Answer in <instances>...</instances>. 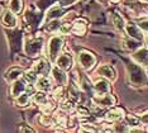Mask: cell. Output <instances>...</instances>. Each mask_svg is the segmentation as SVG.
<instances>
[{"label": "cell", "mask_w": 148, "mask_h": 133, "mask_svg": "<svg viewBox=\"0 0 148 133\" xmlns=\"http://www.w3.org/2000/svg\"><path fill=\"white\" fill-rule=\"evenodd\" d=\"M80 132H96V129L89 127V124H82L81 128H80Z\"/></svg>", "instance_id": "33"}, {"label": "cell", "mask_w": 148, "mask_h": 133, "mask_svg": "<svg viewBox=\"0 0 148 133\" xmlns=\"http://www.w3.org/2000/svg\"><path fill=\"white\" fill-rule=\"evenodd\" d=\"M140 1H143V3H147V0H140Z\"/></svg>", "instance_id": "35"}, {"label": "cell", "mask_w": 148, "mask_h": 133, "mask_svg": "<svg viewBox=\"0 0 148 133\" xmlns=\"http://www.w3.org/2000/svg\"><path fill=\"white\" fill-rule=\"evenodd\" d=\"M113 19H114V24H115V27L118 29H123L124 28V20L120 15H118L116 13L113 15Z\"/></svg>", "instance_id": "25"}, {"label": "cell", "mask_w": 148, "mask_h": 133, "mask_svg": "<svg viewBox=\"0 0 148 133\" xmlns=\"http://www.w3.org/2000/svg\"><path fill=\"white\" fill-rule=\"evenodd\" d=\"M23 75V70L21 69H10L9 71H6V74H5V80L6 81H14L16 79H19Z\"/></svg>", "instance_id": "18"}, {"label": "cell", "mask_w": 148, "mask_h": 133, "mask_svg": "<svg viewBox=\"0 0 148 133\" xmlns=\"http://www.w3.org/2000/svg\"><path fill=\"white\" fill-rule=\"evenodd\" d=\"M62 15H63V9L58 8V6L51 8L48 10V13H47V18L48 19H58V18H61Z\"/></svg>", "instance_id": "20"}, {"label": "cell", "mask_w": 148, "mask_h": 133, "mask_svg": "<svg viewBox=\"0 0 148 133\" xmlns=\"http://www.w3.org/2000/svg\"><path fill=\"white\" fill-rule=\"evenodd\" d=\"M31 99H29V94L27 93H22L16 96V105L18 107H27L29 104Z\"/></svg>", "instance_id": "21"}, {"label": "cell", "mask_w": 148, "mask_h": 133, "mask_svg": "<svg viewBox=\"0 0 148 133\" xmlns=\"http://www.w3.org/2000/svg\"><path fill=\"white\" fill-rule=\"evenodd\" d=\"M41 122L45 125H52L55 122H53V119L51 118V115H48V114H46V115H43V117L41 118Z\"/></svg>", "instance_id": "31"}, {"label": "cell", "mask_w": 148, "mask_h": 133, "mask_svg": "<svg viewBox=\"0 0 148 133\" xmlns=\"http://www.w3.org/2000/svg\"><path fill=\"white\" fill-rule=\"evenodd\" d=\"M112 1H119V0H112Z\"/></svg>", "instance_id": "36"}, {"label": "cell", "mask_w": 148, "mask_h": 133, "mask_svg": "<svg viewBox=\"0 0 148 133\" xmlns=\"http://www.w3.org/2000/svg\"><path fill=\"white\" fill-rule=\"evenodd\" d=\"M79 62L84 70H90L95 65L96 59L92 53L87 52V51H81L79 53Z\"/></svg>", "instance_id": "3"}, {"label": "cell", "mask_w": 148, "mask_h": 133, "mask_svg": "<svg viewBox=\"0 0 148 133\" xmlns=\"http://www.w3.org/2000/svg\"><path fill=\"white\" fill-rule=\"evenodd\" d=\"M94 89H95V93L97 95H104V94H108L110 91V84L108 83L105 79H100L95 83Z\"/></svg>", "instance_id": "10"}, {"label": "cell", "mask_w": 148, "mask_h": 133, "mask_svg": "<svg viewBox=\"0 0 148 133\" xmlns=\"http://www.w3.org/2000/svg\"><path fill=\"white\" fill-rule=\"evenodd\" d=\"M19 132H34L31 127H19Z\"/></svg>", "instance_id": "34"}, {"label": "cell", "mask_w": 148, "mask_h": 133, "mask_svg": "<svg viewBox=\"0 0 148 133\" xmlns=\"http://www.w3.org/2000/svg\"><path fill=\"white\" fill-rule=\"evenodd\" d=\"M62 23L60 22L58 19H53L51 23H49V25L47 27V30H49V32H53V30H58L60 27H61Z\"/></svg>", "instance_id": "26"}, {"label": "cell", "mask_w": 148, "mask_h": 133, "mask_svg": "<svg viewBox=\"0 0 148 133\" xmlns=\"http://www.w3.org/2000/svg\"><path fill=\"white\" fill-rule=\"evenodd\" d=\"M27 19H28L29 24L37 25V24H39V22H41V15L37 14V13H31L28 10V12H27Z\"/></svg>", "instance_id": "23"}, {"label": "cell", "mask_w": 148, "mask_h": 133, "mask_svg": "<svg viewBox=\"0 0 148 133\" xmlns=\"http://www.w3.org/2000/svg\"><path fill=\"white\" fill-rule=\"evenodd\" d=\"M52 75H53V79H55L60 85H65L67 83L66 74L63 72V70H61L60 67H55V69L52 70Z\"/></svg>", "instance_id": "16"}, {"label": "cell", "mask_w": 148, "mask_h": 133, "mask_svg": "<svg viewBox=\"0 0 148 133\" xmlns=\"http://www.w3.org/2000/svg\"><path fill=\"white\" fill-rule=\"evenodd\" d=\"M42 47H43V38H33V39H28L25 42L24 50L28 56L34 57L41 53Z\"/></svg>", "instance_id": "1"}, {"label": "cell", "mask_w": 148, "mask_h": 133, "mask_svg": "<svg viewBox=\"0 0 148 133\" xmlns=\"http://www.w3.org/2000/svg\"><path fill=\"white\" fill-rule=\"evenodd\" d=\"M56 65L61 70H70L72 67V57L70 54H61V56L56 57Z\"/></svg>", "instance_id": "8"}, {"label": "cell", "mask_w": 148, "mask_h": 133, "mask_svg": "<svg viewBox=\"0 0 148 133\" xmlns=\"http://www.w3.org/2000/svg\"><path fill=\"white\" fill-rule=\"evenodd\" d=\"M9 6H10L12 13H14V14H19V13L22 12V8H23L22 0H10Z\"/></svg>", "instance_id": "22"}, {"label": "cell", "mask_w": 148, "mask_h": 133, "mask_svg": "<svg viewBox=\"0 0 148 133\" xmlns=\"http://www.w3.org/2000/svg\"><path fill=\"white\" fill-rule=\"evenodd\" d=\"M125 30H127L128 34H129V37H132V38L137 39V41H142L143 37H144L142 30L139 29V27L136 25L134 23H128L125 25Z\"/></svg>", "instance_id": "9"}, {"label": "cell", "mask_w": 148, "mask_h": 133, "mask_svg": "<svg viewBox=\"0 0 148 133\" xmlns=\"http://www.w3.org/2000/svg\"><path fill=\"white\" fill-rule=\"evenodd\" d=\"M24 90H25V83H24V80H22V79L14 80V84L12 85V89H10L12 96L16 98L19 94L24 93Z\"/></svg>", "instance_id": "11"}, {"label": "cell", "mask_w": 148, "mask_h": 133, "mask_svg": "<svg viewBox=\"0 0 148 133\" xmlns=\"http://www.w3.org/2000/svg\"><path fill=\"white\" fill-rule=\"evenodd\" d=\"M34 84H36V88L41 91H49L52 88L51 81L47 79V76H42V77H39V79H37Z\"/></svg>", "instance_id": "15"}, {"label": "cell", "mask_w": 148, "mask_h": 133, "mask_svg": "<svg viewBox=\"0 0 148 133\" xmlns=\"http://www.w3.org/2000/svg\"><path fill=\"white\" fill-rule=\"evenodd\" d=\"M47 100H48V99H47L46 94H43V93H37L34 95V101L37 104H39V105H43Z\"/></svg>", "instance_id": "27"}, {"label": "cell", "mask_w": 148, "mask_h": 133, "mask_svg": "<svg viewBox=\"0 0 148 133\" xmlns=\"http://www.w3.org/2000/svg\"><path fill=\"white\" fill-rule=\"evenodd\" d=\"M133 59L136 60L139 65H142V66L146 67L147 66V48L146 47L137 50L136 52H134V54H133Z\"/></svg>", "instance_id": "13"}, {"label": "cell", "mask_w": 148, "mask_h": 133, "mask_svg": "<svg viewBox=\"0 0 148 133\" xmlns=\"http://www.w3.org/2000/svg\"><path fill=\"white\" fill-rule=\"evenodd\" d=\"M34 71L37 75H42V76H48L49 71H51V65L45 59H41L34 63Z\"/></svg>", "instance_id": "6"}, {"label": "cell", "mask_w": 148, "mask_h": 133, "mask_svg": "<svg viewBox=\"0 0 148 133\" xmlns=\"http://www.w3.org/2000/svg\"><path fill=\"white\" fill-rule=\"evenodd\" d=\"M62 44H63V39L58 36H55L49 39V43H48V53H49V57L51 60L55 61L56 57L58 56L60 51L62 48Z\"/></svg>", "instance_id": "2"}, {"label": "cell", "mask_w": 148, "mask_h": 133, "mask_svg": "<svg viewBox=\"0 0 148 133\" xmlns=\"http://www.w3.org/2000/svg\"><path fill=\"white\" fill-rule=\"evenodd\" d=\"M8 39L9 44L12 47V51H19L21 50V44H22V33L19 30H14V32H9L8 33Z\"/></svg>", "instance_id": "5"}, {"label": "cell", "mask_w": 148, "mask_h": 133, "mask_svg": "<svg viewBox=\"0 0 148 133\" xmlns=\"http://www.w3.org/2000/svg\"><path fill=\"white\" fill-rule=\"evenodd\" d=\"M94 103L96 105H101V107H113L115 104V99L113 95H110L109 93L104 94V95H97L92 99Z\"/></svg>", "instance_id": "7"}, {"label": "cell", "mask_w": 148, "mask_h": 133, "mask_svg": "<svg viewBox=\"0 0 148 133\" xmlns=\"http://www.w3.org/2000/svg\"><path fill=\"white\" fill-rule=\"evenodd\" d=\"M24 79L28 81V83H36V80L38 79V77H37V72L34 70L28 71V72H25V75H24Z\"/></svg>", "instance_id": "28"}, {"label": "cell", "mask_w": 148, "mask_h": 133, "mask_svg": "<svg viewBox=\"0 0 148 133\" xmlns=\"http://www.w3.org/2000/svg\"><path fill=\"white\" fill-rule=\"evenodd\" d=\"M86 32V24L84 20H76L75 24L72 27V33L77 36H82Z\"/></svg>", "instance_id": "19"}, {"label": "cell", "mask_w": 148, "mask_h": 133, "mask_svg": "<svg viewBox=\"0 0 148 133\" xmlns=\"http://www.w3.org/2000/svg\"><path fill=\"white\" fill-rule=\"evenodd\" d=\"M124 115V112L123 109L120 108H115V109H112V110H109L105 115V119L109 122H114V121H120V119L123 118Z\"/></svg>", "instance_id": "14"}, {"label": "cell", "mask_w": 148, "mask_h": 133, "mask_svg": "<svg viewBox=\"0 0 148 133\" xmlns=\"http://www.w3.org/2000/svg\"><path fill=\"white\" fill-rule=\"evenodd\" d=\"M137 47H138V43L134 42V41H129V39L124 41V48H127V50H134V48H137Z\"/></svg>", "instance_id": "30"}, {"label": "cell", "mask_w": 148, "mask_h": 133, "mask_svg": "<svg viewBox=\"0 0 148 133\" xmlns=\"http://www.w3.org/2000/svg\"><path fill=\"white\" fill-rule=\"evenodd\" d=\"M63 91H65V90H63V88L58 85V88H57L55 90V93H53V96H55L57 100H60V99L63 98Z\"/></svg>", "instance_id": "32"}, {"label": "cell", "mask_w": 148, "mask_h": 133, "mask_svg": "<svg viewBox=\"0 0 148 133\" xmlns=\"http://www.w3.org/2000/svg\"><path fill=\"white\" fill-rule=\"evenodd\" d=\"M3 22H4V24L6 27H9V28H14V27L16 25V18L14 17V13L9 12V10L4 12V15H3Z\"/></svg>", "instance_id": "17"}, {"label": "cell", "mask_w": 148, "mask_h": 133, "mask_svg": "<svg viewBox=\"0 0 148 133\" xmlns=\"http://www.w3.org/2000/svg\"><path fill=\"white\" fill-rule=\"evenodd\" d=\"M97 74L104 76L105 79H109V80H114L115 79V71L112 66H109V65H103V66H100L99 69H97Z\"/></svg>", "instance_id": "12"}, {"label": "cell", "mask_w": 148, "mask_h": 133, "mask_svg": "<svg viewBox=\"0 0 148 133\" xmlns=\"http://www.w3.org/2000/svg\"><path fill=\"white\" fill-rule=\"evenodd\" d=\"M61 109L62 110H65V112H71L73 109V103L72 101H70V100L63 101V103L61 104Z\"/></svg>", "instance_id": "29"}, {"label": "cell", "mask_w": 148, "mask_h": 133, "mask_svg": "<svg viewBox=\"0 0 148 133\" xmlns=\"http://www.w3.org/2000/svg\"><path fill=\"white\" fill-rule=\"evenodd\" d=\"M125 121H127V123L130 128L139 127V124H140V121L137 117H134V115H125Z\"/></svg>", "instance_id": "24"}, {"label": "cell", "mask_w": 148, "mask_h": 133, "mask_svg": "<svg viewBox=\"0 0 148 133\" xmlns=\"http://www.w3.org/2000/svg\"><path fill=\"white\" fill-rule=\"evenodd\" d=\"M130 80L136 85H144L146 84V74L140 71V67L138 66H130Z\"/></svg>", "instance_id": "4"}]
</instances>
